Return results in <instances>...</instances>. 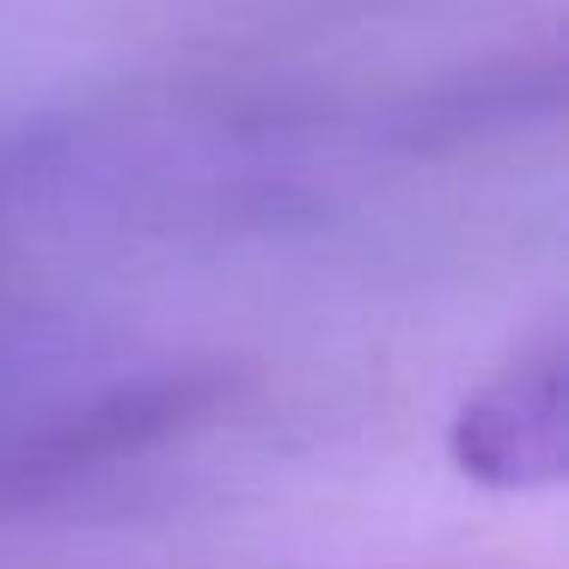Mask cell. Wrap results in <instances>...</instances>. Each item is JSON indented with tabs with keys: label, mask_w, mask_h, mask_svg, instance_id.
<instances>
[{
	"label": "cell",
	"mask_w": 569,
	"mask_h": 569,
	"mask_svg": "<svg viewBox=\"0 0 569 569\" xmlns=\"http://www.w3.org/2000/svg\"><path fill=\"white\" fill-rule=\"evenodd\" d=\"M447 453L490 490H545L569 471V356L545 331L471 386L447 429Z\"/></svg>",
	"instance_id": "1"
}]
</instances>
